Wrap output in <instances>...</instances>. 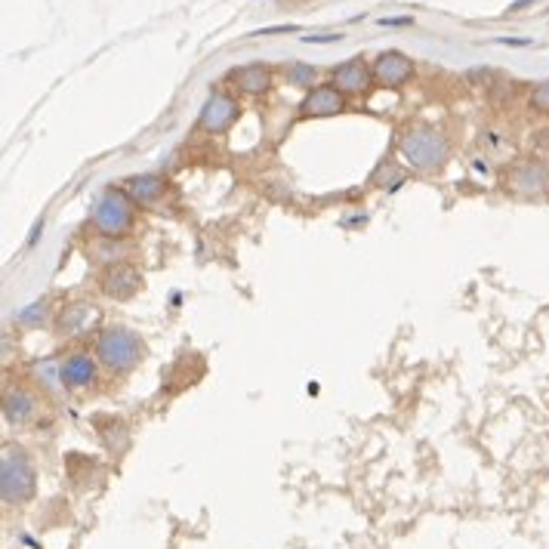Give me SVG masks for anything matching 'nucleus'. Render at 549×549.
Returning a JSON list of instances; mask_svg holds the SVG:
<instances>
[{
  "label": "nucleus",
  "instance_id": "10",
  "mask_svg": "<svg viewBox=\"0 0 549 549\" xmlns=\"http://www.w3.org/2000/svg\"><path fill=\"white\" fill-rule=\"evenodd\" d=\"M235 118H238V102H235V96H229V93H210V99L201 108L198 127L204 133L216 136V133H226L235 124Z\"/></svg>",
  "mask_w": 549,
  "mask_h": 549
},
{
  "label": "nucleus",
  "instance_id": "18",
  "mask_svg": "<svg viewBox=\"0 0 549 549\" xmlns=\"http://www.w3.org/2000/svg\"><path fill=\"white\" fill-rule=\"evenodd\" d=\"M287 81L290 84H300V87H312L315 84V68L312 65H303V62L287 65Z\"/></svg>",
  "mask_w": 549,
  "mask_h": 549
},
{
  "label": "nucleus",
  "instance_id": "12",
  "mask_svg": "<svg viewBox=\"0 0 549 549\" xmlns=\"http://www.w3.org/2000/svg\"><path fill=\"white\" fill-rule=\"evenodd\" d=\"M374 81L383 84V87H401V84H408L414 78V62L405 56V53H398V50H386L374 59Z\"/></svg>",
  "mask_w": 549,
  "mask_h": 549
},
{
  "label": "nucleus",
  "instance_id": "7",
  "mask_svg": "<svg viewBox=\"0 0 549 549\" xmlns=\"http://www.w3.org/2000/svg\"><path fill=\"white\" fill-rule=\"evenodd\" d=\"M59 377H62V386L78 392V389H93L96 386V377H99V358L96 352H87V349H71L59 358Z\"/></svg>",
  "mask_w": 549,
  "mask_h": 549
},
{
  "label": "nucleus",
  "instance_id": "15",
  "mask_svg": "<svg viewBox=\"0 0 549 549\" xmlns=\"http://www.w3.org/2000/svg\"><path fill=\"white\" fill-rule=\"evenodd\" d=\"M232 84H235L241 93H247V96H263V93H269V87H272V71H269V65H260V62L238 65V68L232 71Z\"/></svg>",
  "mask_w": 549,
  "mask_h": 549
},
{
  "label": "nucleus",
  "instance_id": "6",
  "mask_svg": "<svg viewBox=\"0 0 549 549\" xmlns=\"http://www.w3.org/2000/svg\"><path fill=\"white\" fill-rule=\"evenodd\" d=\"M102 321V309L90 300H71L56 315V334L59 340H81L96 331Z\"/></svg>",
  "mask_w": 549,
  "mask_h": 549
},
{
  "label": "nucleus",
  "instance_id": "19",
  "mask_svg": "<svg viewBox=\"0 0 549 549\" xmlns=\"http://www.w3.org/2000/svg\"><path fill=\"white\" fill-rule=\"evenodd\" d=\"M531 105L537 108V112H549V81L537 84L534 93H531Z\"/></svg>",
  "mask_w": 549,
  "mask_h": 549
},
{
  "label": "nucleus",
  "instance_id": "17",
  "mask_svg": "<svg viewBox=\"0 0 549 549\" xmlns=\"http://www.w3.org/2000/svg\"><path fill=\"white\" fill-rule=\"evenodd\" d=\"M34 383L44 386V389H59V386H62L59 361H41L38 368H34Z\"/></svg>",
  "mask_w": 549,
  "mask_h": 549
},
{
  "label": "nucleus",
  "instance_id": "1",
  "mask_svg": "<svg viewBox=\"0 0 549 549\" xmlns=\"http://www.w3.org/2000/svg\"><path fill=\"white\" fill-rule=\"evenodd\" d=\"M99 364L108 371V374H130L136 371L142 358H145V343L136 331L124 324H108L99 331L96 337V346H93Z\"/></svg>",
  "mask_w": 549,
  "mask_h": 549
},
{
  "label": "nucleus",
  "instance_id": "21",
  "mask_svg": "<svg viewBox=\"0 0 549 549\" xmlns=\"http://www.w3.org/2000/svg\"><path fill=\"white\" fill-rule=\"evenodd\" d=\"M405 25H414L411 16H386L380 19V28H405Z\"/></svg>",
  "mask_w": 549,
  "mask_h": 549
},
{
  "label": "nucleus",
  "instance_id": "2",
  "mask_svg": "<svg viewBox=\"0 0 549 549\" xmlns=\"http://www.w3.org/2000/svg\"><path fill=\"white\" fill-rule=\"evenodd\" d=\"M398 155L420 173H438L451 158V142L438 127H411L398 136Z\"/></svg>",
  "mask_w": 549,
  "mask_h": 549
},
{
  "label": "nucleus",
  "instance_id": "11",
  "mask_svg": "<svg viewBox=\"0 0 549 549\" xmlns=\"http://www.w3.org/2000/svg\"><path fill=\"white\" fill-rule=\"evenodd\" d=\"M331 81L334 87L343 93V96H361L368 93L371 84H374V71L368 68V62H364L361 56H352L346 62H340L334 71H331Z\"/></svg>",
  "mask_w": 549,
  "mask_h": 549
},
{
  "label": "nucleus",
  "instance_id": "20",
  "mask_svg": "<svg viewBox=\"0 0 549 549\" xmlns=\"http://www.w3.org/2000/svg\"><path fill=\"white\" fill-rule=\"evenodd\" d=\"M19 318H22L25 324H28V321H34V318H38V324H41V321H47V303L41 300V303L28 306V309H25V312H22Z\"/></svg>",
  "mask_w": 549,
  "mask_h": 549
},
{
  "label": "nucleus",
  "instance_id": "22",
  "mask_svg": "<svg viewBox=\"0 0 549 549\" xmlns=\"http://www.w3.org/2000/svg\"><path fill=\"white\" fill-rule=\"evenodd\" d=\"M343 34H306V44H331V41H340Z\"/></svg>",
  "mask_w": 549,
  "mask_h": 549
},
{
  "label": "nucleus",
  "instance_id": "3",
  "mask_svg": "<svg viewBox=\"0 0 549 549\" xmlns=\"http://www.w3.org/2000/svg\"><path fill=\"white\" fill-rule=\"evenodd\" d=\"M139 223V204L127 195V189H105L90 213V226L102 238H127Z\"/></svg>",
  "mask_w": 549,
  "mask_h": 549
},
{
  "label": "nucleus",
  "instance_id": "9",
  "mask_svg": "<svg viewBox=\"0 0 549 549\" xmlns=\"http://www.w3.org/2000/svg\"><path fill=\"white\" fill-rule=\"evenodd\" d=\"M41 411V395L34 392L28 383H16L4 392V420L10 426H22L31 423Z\"/></svg>",
  "mask_w": 549,
  "mask_h": 549
},
{
  "label": "nucleus",
  "instance_id": "8",
  "mask_svg": "<svg viewBox=\"0 0 549 549\" xmlns=\"http://www.w3.org/2000/svg\"><path fill=\"white\" fill-rule=\"evenodd\" d=\"M99 287L105 297H112L118 303L133 300L139 290H142V272L130 263H115V266H105L99 275Z\"/></svg>",
  "mask_w": 549,
  "mask_h": 549
},
{
  "label": "nucleus",
  "instance_id": "14",
  "mask_svg": "<svg viewBox=\"0 0 549 549\" xmlns=\"http://www.w3.org/2000/svg\"><path fill=\"white\" fill-rule=\"evenodd\" d=\"M346 108V96L334 87V84H327V87H312L309 96L303 99V108H300V115L303 118H334L340 115Z\"/></svg>",
  "mask_w": 549,
  "mask_h": 549
},
{
  "label": "nucleus",
  "instance_id": "23",
  "mask_svg": "<svg viewBox=\"0 0 549 549\" xmlns=\"http://www.w3.org/2000/svg\"><path fill=\"white\" fill-rule=\"evenodd\" d=\"M528 4H534V0H516V4H512L509 10H512V13H516V10H525Z\"/></svg>",
  "mask_w": 549,
  "mask_h": 549
},
{
  "label": "nucleus",
  "instance_id": "4",
  "mask_svg": "<svg viewBox=\"0 0 549 549\" xmlns=\"http://www.w3.org/2000/svg\"><path fill=\"white\" fill-rule=\"evenodd\" d=\"M38 491V469L19 445H7L0 454V497L7 506H22Z\"/></svg>",
  "mask_w": 549,
  "mask_h": 549
},
{
  "label": "nucleus",
  "instance_id": "16",
  "mask_svg": "<svg viewBox=\"0 0 549 549\" xmlns=\"http://www.w3.org/2000/svg\"><path fill=\"white\" fill-rule=\"evenodd\" d=\"M87 253H90L93 263H99L105 269V266H115V263H127L130 244H127V238H102V235H96L87 244Z\"/></svg>",
  "mask_w": 549,
  "mask_h": 549
},
{
  "label": "nucleus",
  "instance_id": "13",
  "mask_svg": "<svg viewBox=\"0 0 549 549\" xmlns=\"http://www.w3.org/2000/svg\"><path fill=\"white\" fill-rule=\"evenodd\" d=\"M124 189L139 207H161L164 195L170 192V182L158 173H139V176H127Z\"/></svg>",
  "mask_w": 549,
  "mask_h": 549
},
{
  "label": "nucleus",
  "instance_id": "5",
  "mask_svg": "<svg viewBox=\"0 0 549 549\" xmlns=\"http://www.w3.org/2000/svg\"><path fill=\"white\" fill-rule=\"evenodd\" d=\"M503 189L516 198L534 201L549 195V167L540 158H522L503 173Z\"/></svg>",
  "mask_w": 549,
  "mask_h": 549
}]
</instances>
